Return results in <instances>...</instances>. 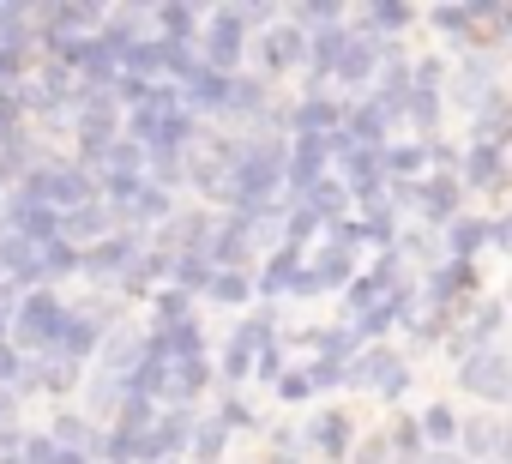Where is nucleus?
I'll use <instances>...</instances> for the list:
<instances>
[{
    "label": "nucleus",
    "instance_id": "3",
    "mask_svg": "<svg viewBox=\"0 0 512 464\" xmlns=\"http://www.w3.org/2000/svg\"><path fill=\"white\" fill-rule=\"evenodd\" d=\"M235 55H241V13H217V19H211V49H205L211 73H229Z\"/></svg>",
    "mask_w": 512,
    "mask_h": 464
},
{
    "label": "nucleus",
    "instance_id": "4",
    "mask_svg": "<svg viewBox=\"0 0 512 464\" xmlns=\"http://www.w3.org/2000/svg\"><path fill=\"white\" fill-rule=\"evenodd\" d=\"M464 181H470V187H494V181H500V139H482V145L464 157Z\"/></svg>",
    "mask_w": 512,
    "mask_h": 464
},
{
    "label": "nucleus",
    "instance_id": "13",
    "mask_svg": "<svg viewBox=\"0 0 512 464\" xmlns=\"http://www.w3.org/2000/svg\"><path fill=\"white\" fill-rule=\"evenodd\" d=\"M368 25H386V31H398V25H410V7H374V13H368Z\"/></svg>",
    "mask_w": 512,
    "mask_h": 464
},
{
    "label": "nucleus",
    "instance_id": "14",
    "mask_svg": "<svg viewBox=\"0 0 512 464\" xmlns=\"http://www.w3.org/2000/svg\"><path fill=\"white\" fill-rule=\"evenodd\" d=\"M416 446H422V434L404 422V428H398V452H404V458H416Z\"/></svg>",
    "mask_w": 512,
    "mask_h": 464
},
{
    "label": "nucleus",
    "instance_id": "8",
    "mask_svg": "<svg viewBox=\"0 0 512 464\" xmlns=\"http://www.w3.org/2000/svg\"><path fill=\"white\" fill-rule=\"evenodd\" d=\"M488 236H494V223H476V217H458V223H452V260H470V254H476V248H482Z\"/></svg>",
    "mask_w": 512,
    "mask_h": 464
},
{
    "label": "nucleus",
    "instance_id": "2",
    "mask_svg": "<svg viewBox=\"0 0 512 464\" xmlns=\"http://www.w3.org/2000/svg\"><path fill=\"white\" fill-rule=\"evenodd\" d=\"M464 386L482 392V398H506L512 392V362L506 356H470L464 362Z\"/></svg>",
    "mask_w": 512,
    "mask_h": 464
},
{
    "label": "nucleus",
    "instance_id": "6",
    "mask_svg": "<svg viewBox=\"0 0 512 464\" xmlns=\"http://www.w3.org/2000/svg\"><path fill=\"white\" fill-rule=\"evenodd\" d=\"M362 386H374V392H404V362H398V356H368V362H362Z\"/></svg>",
    "mask_w": 512,
    "mask_h": 464
},
{
    "label": "nucleus",
    "instance_id": "10",
    "mask_svg": "<svg viewBox=\"0 0 512 464\" xmlns=\"http://www.w3.org/2000/svg\"><path fill=\"white\" fill-rule=\"evenodd\" d=\"M308 55V37L302 31H278V37H266V61L272 67H296Z\"/></svg>",
    "mask_w": 512,
    "mask_h": 464
},
{
    "label": "nucleus",
    "instance_id": "7",
    "mask_svg": "<svg viewBox=\"0 0 512 464\" xmlns=\"http://www.w3.org/2000/svg\"><path fill=\"white\" fill-rule=\"evenodd\" d=\"M314 440H320L326 458H344V452H350V416H344V410H338V416H320V422H314Z\"/></svg>",
    "mask_w": 512,
    "mask_h": 464
},
{
    "label": "nucleus",
    "instance_id": "1",
    "mask_svg": "<svg viewBox=\"0 0 512 464\" xmlns=\"http://www.w3.org/2000/svg\"><path fill=\"white\" fill-rule=\"evenodd\" d=\"M67 326H73V314H67L55 296H25V308H19V332H25L31 350H61Z\"/></svg>",
    "mask_w": 512,
    "mask_h": 464
},
{
    "label": "nucleus",
    "instance_id": "15",
    "mask_svg": "<svg viewBox=\"0 0 512 464\" xmlns=\"http://www.w3.org/2000/svg\"><path fill=\"white\" fill-rule=\"evenodd\" d=\"M428 464H452V458H428Z\"/></svg>",
    "mask_w": 512,
    "mask_h": 464
},
{
    "label": "nucleus",
    "instance_id": "11",
    "mask_svg": "<svg viewBox=\"0 0 512 464\" xmlns=\"http://www.w3.org/2000/svg\"><path fill=\"white\" fill-rule=\"evenodd\" d=\"M452 434H458V416H452L446 404H434V410L422 416V440H440V446H446Z\"/></svg>",
    "mask_w": 512,
    "mask_h": 464
},
{
    "label": "nucleus",
    "instance_id": "12",
    "mask_svg": "<svg viewBox=\"0 0 512 464\" xmlns=\"http://www.w3.org/2000/svg\"><path fill=\"white\" fill-rule=\"evenodd\" d=\"M211 290H217L223 302H241V296H247V278H241V272L229 266V272H217V278H211Z\"/></svg>",
    "mask_w": 512,
    "mask_h": 464
},
{
    "label": "nucleus",
    "instance_id": "5",
    "mask_svg": "<svg viewBox=\"0 0 512 464\" xmlns=\"http://www.w3.org/2000/svg\"><path fill=\"white\" fill-rule=\"evenodd\" d=\"M428 296H434L440 308H446V302H458V296H470V260H446V266L434 272Z\"/></svg>",
    "mask_w": 512,
    "mask_h": 464
},
{
    "label": "nucleus",
    "instance_id": "9",
    "mask_svg": "<svg viewBox=\"0 0 512 464\" xmlns=\"http://www.w3.org/2000/svg\"><path fill=\"white\" fill-rule=\"evenodd\" d=\"M416 199H422V211H428V217H440V223H446V217L458 211V181H422V193H416Z\"/></svg>",
    "mask_w": 512,
    "mask_h": 464
}]
</instances>
